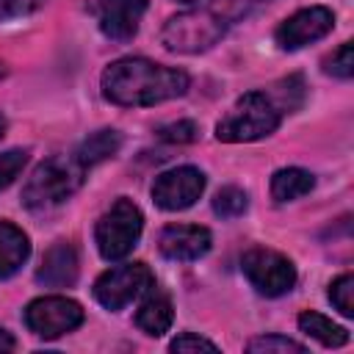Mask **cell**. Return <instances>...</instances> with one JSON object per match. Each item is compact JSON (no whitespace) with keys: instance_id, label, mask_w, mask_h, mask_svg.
<instances>
[{"instance_id":"obj_1","label":"cell","mask_w":354,"mask_h":354,"mask_svg":"<svg viewBox=\"0 0 354 354\" xmlns=\"http://www.w3.org/2000/svg\"><path fill=\"white\" fill-rule=\"evenodd\" d=\"M191 77L183 69L155 64L149 58H119L102 72V97L122 108L158 105L183 97Z\"/></svg>"},{"instance_id":"obj_2","label":"cell","mask_w":354,"mask_h":354,"mask_svg":"<svg viewBox=\"0 0 354 354\" xmlns=\"http://www.w3.org/2000/svg\"><path fill=\"white\" fill-rule=\"evenodd\" d=\"M83 166L75 155H53L41 160L22 188V205L28 210H50L66 202L83 183Z\"/></svg>"},{"instance_id":"obj_3","label":"cell","mask_w":354,"mask_h":354,"mask_svg":"<svg viewBox=\"0 0 354 354\" xmlns=\"http://www.w3.org/2000/svg\"><path fill=\"white\" fill-rule=\"evenodd\" d=\"M279 116H282V108L274 102L271 94L249 91V94L238 97V102L216 124V138L227 141V144L266 138L279 127Z\"/></svg>"},{"instance_id":"obj_4","label":"cell","mask_w":354,"mask_h":354,"mask_svg":"<svg viewBox=\"0 0 354 354\" xmlns=\"http://www.w3.org/2000/svg\"><path fill=\"white\" fill-rule=\"evenodd\" d=\"M227 17H221L218 8L210 3L205 8L171 17L160 30V41L171 53H205L227 33Z\"/></svg>"},{"instance_id":"obj_5","label":"cell","mask_w":354,"mask_h":354,"mask_svg":"<svg viewBox=\"0 0 354 354\" xmlns=\"http://www.w3.org/2000/svg\"><path fill=\"white\" fill-rule=\"evenodd\" d=\"M141 230H144V216H141L138 205L119 196L97 221L94 241H97L100 254L111 263L127 257L133 252V246L138 243Z\"/></svg>"},{"instance_id":"obj_6","label":"cell","mask_w":354,"mask_h":354,"mask_svg":"<svg viewBox=\"0 0 354 354\" xmlns=\"http://www.w3.org/2000/svg\"><path fill=\"white\" fill-rule=\"evenodd\" d=\"M241 268H243L246 279L252 282V288L263 296H271V299L288 293L296 285L293 263L274 249H263V246L249 249L241 260Z\"/></svg>"},{"instance_id":"obj_7","label":"cell","mask_w":354,"mask_h":354,"mask_svg":"<svg viewBox=\"0 0 354 354\" xmlns=\"http://www.w3.org/2000/svg\"><path fill=\"white\" fill-rule=\"evenodd\" d=\"M147 288H152V271L147 263H124L116 268H108L94 282V299L105 310H122L133 299H138Z\"/></svg>"},{"instance_id":"obj_8","label":"cell","mask_w":354,"mask_h":354,"mask_svg":"<svg viewBox=\"0 0 354 354\" xmlns=\"http://www.w3.org/2000/svg\"><path fill=\"white\" fill-rule=\"evenodd\" d=\"M80 324H83V307L66 296H41L25 307V326L44 340H55L77 329Z\"/></svg>"},{"instance_id":"obj_9","label":"cell","mask_w":354,"mask_h":354,"mask_svg":"<svg viewBox=\"0 0 354 354\" xmlns=\"http://www.w3.org/2000/svg\"><path fill=\"white\" fill-rule=\"evenodd\" d=\"M205 191V174L196 166H177L155 177L152 199L163 210H185Z\"/></svg>"},{"instance_id":"obj_10","label":"cell","mask_w":354,"mask_h":354,"mask_svg":"<svg viewBox=\"0 0 354 354\" xmlns=\"http://www.w3.org/2000/svg\"><path fill=\"white\" fill-rule=\"evenodd\" d=\"M332 25H335V14L326 6H310V8H301L293 17H288L277 28L274 39L282 50H299L310 41L324 39L332 30Z\"/></svg>"},{"instance_id":"obj_11","label":"cell","mask_w":354,"mask_h":354,"mask_svg":"<svg viewBox=\"0 0 354 354\" xmlns=\"http://www.w3.org/2000/svg\"><path fill=\"white\" fill-rule=\"evenodd\" d=\"M210 246H213V235L207 227H199V224H169L158 238L160 254L180 263L205 257Z\"/></svg>"},{"instance_id":"obj_12","label":"cell","mask_w":354,"mask_h":354,"mask_svg":"<svg viewBox=\"0 0 354 354\" xmlns=\"http://www.w3.org/2000/svg\"><path fill=\"white\" fill-rule=\"evenodd\" d=\"M149 0H100V30L113 41L136 36Z\"/></svg>"},{"instance_id":"obj_13","label":"cell","mask_w":354,"mask_h":354,"mask_svg":"<svg viewBox=\"0 0 354 354\" xmlns=\"http://www.w3.org/2000/svg\"><path fill=\"white\" fill-rule=\"evenodd\" d=\"M77 279V252L66 241H55L36 271V282L44 288H72Z\"/></svg>"},{"instance_id":"obj_14","label":"cell","mask_w":354,"mask_h":354,"mask_svg":"<svg viewBox=\"0 0 354 354\" xmlns=\"http://www.w3.org/2000/svg\"><path fill=\"white\" fill-rule=\"evenodd\" d=\"M28 257H30L28 235L11 221H0V279L14 277Z\"/></svg>"},{"instance_id":"obj_15","label":"cell","mask_w":354,"mask_h":354,"mask_svg":"<svg viewBox=\"0 0 354 354\" xmlns=\"http://www.w3.org/2000/svg\"><path fill=\"white\" fill-rule=\"evenodd\" d=\"M122 147V133L119 130H97L88 138L80 141V147L75 149V158L83 169H91L108 158H113Z\"/></svg>"},{"instance_id":"obj_16","label":"cell","mask_w":354,"mask_h":354,"mask_svg":"<svg viewBox=\"0 0 354 354\" xmlns=\"http://www.w3.org/2000/svg\"><path fill=\"white\" fill-rule=\"evenodd\" d=\"M313 185H315V177L307 169L288 166V169L274 171V177H271V196L277 202H293V199L310 194Z\"/></svg>"},{"instance_id":"obj_17","label":"cell","mask_w":354,"mask_h":354,"mask_svg":"<svg viewBox=\"0 0 354 354\" xmlns=\"http://www.w3.org/2000/svg\"><path fill=\"white\" fill-rule=\"evenodd\" d=\"M299 329L310 337H315L318 343L329 346V348H337V346H346L348 343V329L337 326L332 318L315 313V310H307L299 315Z\"/></svg>"},{"instance_id":"obj_18","label":"cell","mask_w":354,"mask_h":354,"mask_svg":"<svg viewBox=\"0 0 354 354\" xmlns=\"http://www.w3.org/2000/svg\"><path fill=\"white\" fill-rule=\"evenodd\" d=\"M171 321H174V310H171V301L163 299V296L147 299V301L141 304V310L136 313L138 329H144V332L152 335V337L163 335V332L171 326Z\"/></svg>"},{"instance_id":"obj_19","label":"cell","mask_w":354,"mask_h":354,"mask_svg":"<svg viewBox=\"0 0 354 354\" xmlns=\"http://www.w3.org/2000/svg\"><path fill=\"white\" fill-rule=\"evenodd\" d=\"M249 207V196L238 185H224L213 199V213L221 218H235Z\"/></svg>"},{"instance_id":"obj_20","label":"cell","mask_w":354,"mask_h":354,"mask_svg":"<svg viewBox=\"0 0 354 354\" xmlns=\"http://www.w3.org/2000/svg\"><path fill=\"white\" fill-rule=\"evenodd\" d=\"M246 351H249V354H274V351H282V354H288V351L304 354L307 348H304L301 343L290 340V337H282V335H263V337L249 340V343H246Z\"/></svg>"},{"instance_id":"obj_21","label":"cell","mask_w":354,"mask_h":354,"mask_svg":"<svg viewBox=\"0 0 354 354\" xmlns=\"http://www.w3.org/2000/svg\"><path fill=\"white\" fill-rule=\"evenodd\" d=\"M329 301H332L346 318L354 315V277H351V274H343V277H337V279L329 285Z\"/></svg>"},{"instance_id":"obj_22","label":"cell","mask_w":354,"mask_h":354,"mask_svg":"<svg viewBox=\"0 0 354 354\" xmlns=\"http://www.w3.org/2000/svg\"><path fill=\"white\" fill-rule=\"evenodd\" d=\"M324 72H326V75H335V77H343V80H348V77L354 75V47H351V41L340 44V47L324 61Z\"/></svg>"},{"instance_id":"obj_23","label":"cell","mask_w":354,"mask_h":354,"mask_svg":"<svg viewBox=\"0 0 354 354\" xmlns=\"http://www.w3.org/2000/svg\"><path fill=\"white\" fill-rule=\"evenodd\" d=\"M155 133H158L160 141H169V144H191V141H196L199 127H196V122H191V119H180V122L160 124Z\"/></svg>"},{"instance_id":"obj_24","label":"cell","mask_w":354,"mask_h":354,"mask_svg":"<svg viewBox=\"0 0 354 354\" xmlns=\"http://www.w3.org/2000/svg\"><path fill=\"white\" fill-rule=\"evenodd\" d=\"M28 163V149H8L0 155V191L8 188Z\"/></svg>"},{"instance_id":"obj_25","label":"cell","mask_w":354,"mask_h":354,"mask_svg":"<svg viewBox=\"0 0 354 354\" xmlns=\"http://www.w3.org/2000/svg\"><path fill=\"white\" fill-rule=\"evenodd\" d=\"M169 348H171V351H218V346H216L213 340L199 337V335H191V332L174 337V340L169 343Z\"/></svg>"},{"instance_id":"obj_26","label":"cell","mask_w":354,"mask_h":354,"mask_svg":"<svg viewBox=\"0 0 354 354\" xmlns=\"http://www.w3.org/2000/svg\"><path fill=\"white\" fill-rule=\"evenodd\" d=\"M257 3H266V0H213V6L218 8L221 17H227V22H235L238 17L249 14L252 6H257Z\"/></svg>"},{"instance_id":"obj_27","label":"cell","mask_w":354,"mask_h":354,"mask_svg":"<svg viewBox=\"0 0 354 354\" xmlns=\"http://www.w3.org/2000/svg\"><path fill=\"white\" fill-rule=\"evenodd\" d=\"M44 0H0V22L3 19H11V17H22V14H30L41 6Z\"/></svg>"},{"instance_id":"obj_28","label":"cell","mask_w":354,"mask_h":354,"mask_svg":"<svg viewBox=\"0 0 354 354\" xmlns=\"http://www.w3.org/2000/svg\"><path fill=\"white\" fill-rule=\"evenodd\" d=\"M14 348H17V340L11 337V332L0 326V351H14Z\"/></svg>"},{"instance_id":"obj_29","label":"cell","mask_w":354,"mask_h":354,"mask_svg":"<svg viewBox=\"0 0 354 354\" xmlns=\"http://www.w3.org/2000/svg\"><path fill=\"white\" fill-rule=\"evenodd\" d=\"M3 133H6V119L0 116V136H3Z\"/></svg>"},{"instance_id":"obj_30","label":"cell","mask_w":354,"mask_h":354,"mask_svg":"<svg viewBox=\"0 0 354 354\" xmlns=\"http://www.w3.org/2000/svg\"><path fill=\"white\" fill-rule=\"evenodd\" d=\"M6 77V64H0V80Z\"/></svg>"},{"instance_id":"obj_31","label":"cell","mask_w":354,"mask_h":354,"mask_svg":"<svg viewBox=\"0 0 354 354\" xmlns=\"http://www.w3.org/2000/svg\"><path fill=\"white\" fill-rule=\"evenodd\" d=\"M180 3H194V0H180Z\"/></svg>"}]
</instances>
